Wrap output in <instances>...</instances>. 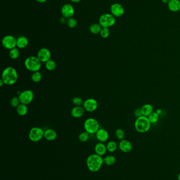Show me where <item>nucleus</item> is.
<instances>
[{
	"instance_id": "4be33fe9",
	"label": "nucleus",
	"mask_w": 180,
	"mask_h": 180,
	"mask_svg": "<svg viewBox=\"0 0 180 180\" xmlns=\"http://www.w3.org/2000/svg\"><path fill=\"white\" fill-rule=\"evenodd\" d=\"M28 112V108L26 104L20 103L16 108V112L20 116L26 115Z\"/></svg>"
},
{
	"instance_id": "1a4fd4ad",
	"label": "nucleus",
	"mask_w": 180,
	"mask_h": 180,
	"mask_svg": "<svg viewBox=\"0 0 180 180\" xmlns=\"http://www.w3.org/2000/svg\"><path fill=\"white\" fill-rule=\"evenodd\" d=\"M2 44L6 49L12 50L16 46V39L12 35H8L3 38Z\"/></svg>"
},
{
	"instance_id": "72a5a7b5",
	"label": "nucleus",
	"mask_w": 180,
	"mask_h": 180,
	"mask_svg": "<svg viewBox=\"0 0 180 180\" xmlns=\"http://www.w3.org/2000/svg\"><path fill=\"white\" fill-rule=\"evenodd\" d=\"M77 21L74 18L71 17V18L68 19V21H67V25L70 28H75V27L77 26Z\"/></svg>"
},
{
	"instance_id": "0eeeda50",
	"label": "nucleus",
	"mask_w": 180,
	"mask_h": 180,
	"mask_svg": "<svg viewBox=\"0 0 180 180\" xmlns=\"http://www.w3.org/2000/svg\"><path fill=\"white\" fill-rule=\"evenodd\" d=\"M44 131L39 127H33L29 133V138L33 142H38L44 137Z\"/></svg>"
},
{
	"instance_id": "f704fd0d",
	"label": "nucleus",
	"mask_w": 180,
	"mask_h": 180,
	"mask_svg": "<svg viewBox=\"0 0 180 180\" xmlns=\"http://www.w3.org/2000/svg\"><path fill=\"white\" fill-rule=\"evenodd\" d=\"M73 103L75 106H81L82 105H83L84 101L82 100L81 98L79 97H75L73 99Z\"/></svg>"
},
{
	"instance_id": "ea45409f",
	"label": "nucleus",
	"mask_w": 180,
	"mask_h": 180,
	"mask_svg": "<svg viewBox=\"0 0 180 180\" xmlns=\"http://www.w3.org/2000/svg\"><path fill=\"white\" fill-rule=\"evenodd\" d=\"M70 1L74 3H78L81 1V0H70Z\"/></svg>"
},
{
	"instance_id": "58836bf2",
	"label": "nucleus",
	"mask_w": 180,
	"mask_h": 180,
	"mask_svg": "<svg viewBox=\"0 0 180 180\" xmlns=\"http://www.w3.org/2000/svg\"><path fill=\"white\" fill-rule=\"evenodd\" d=\"M161 1H162V2L163 3H164L165 4H167V3L169 2V1L170 0H161Z\"/></svg>"
},
{
	"instance_id": "f257e3e1",
	"label": "nucleus",
	"mask_w": 180,
	"mask_h": 180,
	"mask_svg": "<svg viewBox=\"0 0 180 180\" xmlns=\"http://www.w3.org/2000/svg\"><path fill=\"white\" fill-rule=\"evenodd\" d=\"M104 162V158L98 154H92L88 156L86 160V165L90 172H97L101 169Z\"/></svg>"
},
{
	"instance_id": "20e7f679",
	"label": "nucleus",
	"mask_w": 180,
	"mask_h": 180,
	"mask_svg": "<svg viewBox=\"0 0 180 180\" xmlns=\"http://www.w3.org/2000/svg\"><path fill=\"white\" fill-rule=\"evenodd\" d=\"M41 62L40 61L39 59L37 57H28L24 61V66L28 71L34 72L39 71L40 68L41 67Z\"/></svg>"
},
{
	"instance_id": "ddd939ff",
	"label": "nucleus",
	"mask_w": 180,
	"mask_h": 180,
	"mask_svg": "<svg viewBox=\"0 0 180 180\" xmlns=\"http://www.w3.org/2000/svg\"><path fill=\"white\" fill-rule=\"evenodd\" d=\"M61 12L64 17L66 19H69L73 17L74 15L75 9L72 5L66 4L62 7Z\"/></svg>"
},
{
	"instance_id": "f3484780",
	"label": "nucleus",
	"mask_w": 180,
	"mask_h": 180,
	"mask_svg": "<svg viewBox=\"0 0 180 180\" xmlns=\"http://www.w3.org/2000/svg\"><path fill=\"white\" fill-rule=\"evenodd\" d=\"M57 137V133L56 131L52 128H48L46 130L44 131V139L47 141H54Z\"/></svg>"
},
{
	"instance_id": "393cba45",
	"label": "nucleus",
	"mask_w": 180,
	"mask_h": 180,
	"mask_svg": "<svg viewBox=\"0 0 180 180\" xmlns=\"http://www.w3.org/2000/svg\"><path fill=\"white\" fill-rule=\"evenodd\" d=\"M106 148L108 152L112 153L116 151L117 149V144L116 142L114 141H110L106 144Z\"/></svg>"
},
{
	"instance_id": "dca6fc26",
	"label": "nucleus",
	"mask_w": 180,
	"mask_h": 180,
	"mask_svg": "<svg viewBox=\"0 0 180 180\" xmlns=\"http://www.w3.org/2000/svg\"><path fill=\"white\" fill-rule=\"evenodd\" d=\"M94 152L95 153L100 156H104L107 152V148L103 142H99L97 143L94 146Z\"/></svg>"
},
{
	"instance_id": "4468645a",
	"label": "nucleus",
	"mask_w": 180,
	"mask_h": 180,
	"mask_svg": "<svg viewBox=\"0 0 180 180\" xmlns=\"http://www.w3.org/2000/svg\"><path fill=\"white\" fill-rule=\"evenodd\" d=\"M118 148L122 152L128 153L130 152L133 149V145L130 141L128 140L123 139L119 142Z\"/></svg>"
},
{
	"instance_id": "f03ea898",
	"label": "nucleus",
	"mask_w": 180,
	"mask_h": 180,
	"mask_svg": "<svg viewBox=\"0 0 180 180\" xmlns=\"http://www.w3.org/2000/svg\"><path fill=\"white\" fill-rule=\"evenodd\" d=\"M5 84H14L18 80V72L14 67L9 66L5 69L2 74V78Z\"/></svg>"
},
{
	"instance_id": "a211bd4d",
	"label": "nucleus",
	"mask_w": 180,
	"mask_h": 180,
	"mask_svg": "<svg viewBox=\"0 0 180 180\" xmlns=\"http://www.w3.org/2000/svg\"><path fill=\"white\" fill-rule=\"evenodd\" d=\"M85 109L81 106H75L71 111V115L75 118L81 117L85 113Z\"/></svg>"
},
{
	"instance_id": "473e14b6",
	"label": "nucleus",
	"mask_w": 180,
	"mask_h": 180,
	"mask_svg": "<svg viewBox=\"0 0 180 180\" xmlns=\"http://www.w3.org/2000/svg\"><path fill=\"white\" fill-rule=\"evenodd\" d=\"M100 34L101 37L104 39H106L110 35V30L109 28H103L101 29Z\"/></svg>"
},
{
	"instance_id": "79ce46f5",
	"label": "nucleus",
	"mask_w": 180,
	"mask_h": 180,
	"mask_svg": "<svg viewBox=\"0 0 180 180\" xmlns=\"http://www.w3.org/2000/svg\"><path fill=\"white\" fill-rule=\"evenodd\" d=\"M178 180H180V173L178 174Z\"/></svg>"
},
{
	"instance_id": "423d86ee",
	"label": "nucleus",
	"mask_w": 180,
	"mask_h": 180,
	"mask_svg": "<svg viewBox=\"0 0 180 180\" xmlns=\"http://www.w3.org/2000/svg\"><path fill=\"white\" fill-rule=\"evenodd\" d=\"M116 23V17L110 13H105L99 17V23L102 28H109Z\"/></svg>"
},
{
	"instance_id": "aec40b11",
	"label": "nucleus",
	"mask_w": 180,
	"mask_h": 180,
	"mask_svg": "<svg viewBox=\"0 0 180 180\" xmlns=\"http://www.w3.org/2000/svg\"><path fill=\"white\" fill-rule=\"evenodd\" d=\"M29 41L27 37L21 36L16 39V46L19 49H24L28 45Z\"/></svg>"
},
{
	"instance_id": "e433bc0d",
	"label": "nucleus",
	"mask_w": 180,
	"mask_h": 180,
	"mask_svg": "<svg viewBox=\"0 0 180 180\" xmlns=\"http://www.w3.org/2000/svg\"><path fill=\"white\" fill-rule=\"evenodd\" d=\"M35 1L38 2L42 3L46 2L47 0H35Z\"/></svg>"
},
{
	"instance_id": "a878e982",
	"label": "nucleus",
	"mask_w": 180,
	"mask_h": 180,
	"mask_svg": "<svg viewBox=\"0 0 180 180\" xmlns=\"http://www.w3.org/2000/svg\"><path fill=\"white\" fill-rule=\"evenodd\" d=\"M20 55V51L16 48H14L12 50H10L9 56L12 60H16L18 59Z\"/></svg>"
},
{
	"instance_id": "7c9ffc66",
	"label": "nucleus",
	"mask_w": 180,
	"mask_h": 180,
	"mask_svg": "<svg viewBox=\"0 0 180 180\" xmlns=\"http://www.w3.org/2000/svg\"><path fill=\"white\" fill-rule=\"evenodd\" d=\"M21 103L19 98L16 96H14L10 100V105L12 108H17L19 105Z\"/></svg>"
},
{
	"instance_id": "c9c22d12",
	"label": "nucleus",
	"mask_w": 180,
	"mask_h": 180,
	"mask_svg": "<svg viewBox=\"0 0 180 180\" xmlns=\"http://www.w3.org/2000/svg\"><path fill=\"white\" fill-rule=\"evenodd\" d=\"M134 116L136 118H138V117H141L142 116H143L141 108V109L140 108H137V109H135L134 111Z\"/></svg>"
},
{
	"instance_id": "7ed1b4c3",
	"label": "nucleus",
	"mask_w": 180,
	"mask_h": 180,
	"mask_svg": "<svg viewBox=\"0 0 180 180\" xmlns=\"http://www.w3.org/2000/svg\"><path fill=\"white\" fill-rule=\"evenodd\" d=\"M134 127L137 132L141 133H145L149 130L151 127V123L148 117L142 116L136 118L134 123Z\"/></svg>"
},
{
	"instance_id": "cd10ccee",
	"label": "nucleus",
	"mask_w": 180,
	"mask_h": 180,
	"mask_svg": "<svg viewBox=\"0 0 180 180\" xmlns=\"http://www.w3.org/2000/svg\"><path fill=\"white\" fill-rule=\"evenodd\" d=\"M147 117L151 124H154L156 123L158 121L160 117H159V114L156 112H153Z\"/></svg>"
},
{
	"instance_id": "5701e85b",
	"label": "nucleus",
	"mask_w": 180,
	"mask_h": 180,
	"mask_svg": "<svg viewBox=\"0 0 180 180\" xmlns=\"http://www.w3.org/2000/svg\"><path fill=\"white\" fill-rule=\"evenodd\" d=\"M102 28H103L101 27L99 23H94L90 25L89 27V30L90 32L92 34H97L100 33Z\"/></svg>"
},
{
	"instance_id": "9d476101",
	"label": "nucleus",
	"mask_w": 180,
	"mask_h": 180,
	"mask_svg": "<svg viewBox=\"0 0 180 180\" xmlns=\"http://www.w3.org/2000/svg\"><path fill=\"white\" fill-rule=\"evenodd\" d=\"M82 105L85 111L89 112H92L97 109L98 104V102L95 99L89 98L84 101Z\"/></svg>"
},
{
	"instance_id": "2f4dec72",
	"label": "nucleus",
	"mask_w": 180,
	"mask_h": 180,
	"mask_svg": "<svg viewBox=\"0 0 180 180\" xmlns=\"http://www.w3.org/2000/svg\"><path fill=\"white\" fill-rule=\"evenodd\" d=\"M115 135L119 140H122L125 137V131L122 128H118L115 132Z\"/></svg>"
},
{
	"instance_id": "6ab92c4d",
	"label": "nucleus",
	"mask_w": 180,
	"mask_h": 180,
	"mask_svg": "<svg viewBox=\"0 0 180 180\" xmlns=\"http://www.w3.org/2000/svg\"><path fill=\"white\" fill-rule=\"evenodd\" d=\"M167 7L172 12H178L180 10V1L179 0H170L167 3Z\"/></svg>"
},
{
	"instance_id": "a19ab883",
	"label": "nucleus",
	"mask_w": 180,
	"mask_h": 180,
	"mask_svg": "<svg viewBox=\"0 0 180 180\" xmlns=\"http://www.w3.org/2000/svg\"><path fill=\"white\" fill-rule=\"evenodd\" d=\"M156 112L158 113V114L160 115V113H162V111H161V110H158L156 111Z\"/></svg>"
},
{
	"instance_id": "c85d7f7f",
	"label": "nucleus",
	"mask_w": 180,
	"mask_h": 180,
	"mask_svg": "<svg viewBox=\"0 0 180 180\" xmlns=\"http://www.w3.org/2000/svg\"><path fill=\"white\" fill-rule=\"evenodd\" d=\"M45 66L46 69L50 71H52L56 68V63L52 60H50L45 63Z\"/></svg>"
},
{
	"instance_id": "bb28decb",
	"label": "nucleus",
	"mask_w": 180,
	"mask_h": 180,
	"mask_svg": "<svg viewBox=\"0 0 180 180\" xmlns=\"http://www.w3.org/2000/svg\"><path fill=\"white\" fill-rule=\"evenodd\" d=\"M42 79V74L39 71L34 72L31 75V80L33 82H39Z\"/></svg>"
},
{
	"instance_id": "412c9836",
	"label": "nucleus",
	"mask_w": 180,
	"mask_h": 180,
	"mask_svg": "<svg viewBox=\"0 0 180 180\" xmlns=\"http://www.w3.org/2000/svg\"><path fill=\"white\" fill-rule=\"evenodd\" d=\"M143 116L148 117L153 112V107L149 103L145 104L141 108Z\"/></svg>"
},
{
	"instance_id": "6e6552de",
	"label": "nucleus",
	"mask_w": 180,
	"mask_h": 180,
	"mask_svg": "<svg viewBox=\"0 0 180 180\" xmlns=\"http://www.w3.org/2000/svg\"><path fill=\"white\" fill-rule=\"evenodd\" d=\"M19 98L21 103L29 104L33 101L34 98V93L33 91L30 90H26L21 92L19 94Z\"/></svg>"
},
{
	"instance_id": "4c0bfd02",
	"label": "nucleus",
	"mask_w": 180,
	"mask_h": 180,
	"mask_svg": "<svg viewBox=\"0 0 180 180\" xmlns=\"http://www.w3.org/2000/svg\"><path fill=\"white\" fill-rule=\"evenodd\" d=\"M4 84H5L4 83L2 79H1V80H0V87H2Z\"/></svg>"
},
{
	"instance_id": "f8f14e48",
	"label": "nucleus",
	"mask_w": 180,
	"mask_h": 180,
	"mask_svg": "<svg viewBox=\"0 0 180 180\" xmlns=\"http://www.w3.org/2000/svg\"><path fill=\"white\" fill-rule=\"evenodd\" d=\"M110 12L115 17H120L124 15L125 10L122 5L119 3H114L110 7Z\"/></svg>"
},
{
	"instance_id": "c756f323",
	"label": "nucleus",
	"mask_w": 180,
	"mask_h": 180,
	"mask_svg": "<svg viewBox=\"0 0 180 180\" xmlns=\"http://www.w3.org/2000/svg\"><path fill=\"white\" fill-rule=\"evenodd\" d=\"M89 138V134L86 131L81 132L78 136L79 141H81L82 142H86L88 141Z\"/></svg>"
},
{
	"instance_id": "39448f33",
	"label": "nucleus",
	"mask_w": 180,
	"mask_h": 180,
	"mask_svg": "<svg viewBox=\"0 0 180 180\" xmlns=\"http://www.w3.org/2000/svg\"><path fill=\"white\" fill-rule=\"evenodd\" d=\"M84 128L89 134H96L99 130V124L97 120L94 118H88L84 122Z\"/></svg>"
},
{
	"instance_id": "2eb2a0df",
	"label": "nucleus",
	"mask_w": 180,
	"mask_h": 180,
	"mask_svg": "<svg viewBox=\"0 0 180 180\" xmlns=\"http://www.w3.org/2000/svg\"><path fill=\"white\" fill-rule=\"evenodd\" d=\"M96 139L100 142H105L107 141L109 138V134L107 130L103 128H99L97 132L96 133Z\"/></svg>"
},
{
	"instance_id": "9b49d317",
	"label": "nucleus",
	"mask_w": 180,
	"mask_h": 180,
	"mask_svg": "<svg viewBox=\"0 0 180 180\" xmlns=\"http://www.w3.org/2000/svg\"><path fill=\"white\" fill-rule=\"evenodd\" d=\"M37 57L41 62L46 63L47 61L51 60V54L48 49L46 48H41L38 52Z\"/></svg>"
},
{
	"instance_id": "b1692460",
	"label": "nucleus",
	"mask_w": 180,
	"mask_h": 180,
	"mask_svg": "<svg viewBox=\"0 0 180 180\" xmlns=\"http://www.w3.org/2000/svg\"><path fill=\"white\" fill-rule=\"evenodd\" d=\"M116 162V158L113 155H107L104 158V162L108 166H112Z\"/></svg>"
}]
</instances>
